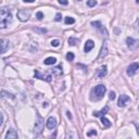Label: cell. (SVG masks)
Instances as JSON below:
<instances>
[{
    "mask_svg": "<svg viewBox=\"0 0 139 139\" xmlns=\"http://www.w3.org/2000/svg\"><path fill=\"white\" fill-rule=\"evenodd\" d=\"M107 91V87L104 85H97L92 88L91 92H90V99L92 101H98L103 98V96Z\"/></svg>",
    "mask_w": 139,
    "mask_h": 139,
    "instance_id": "2",
    "label": "cell"
},
{
    "mask_svg": "<svg viewBox=\"0 0 139 139\" xmlns=\"http://www.w3.org/2000/svg\"><path fill=\"white\" fill-rule=\"evenodd\" d=\"M126 44H127V47L129 48V49L134 50L138 47V40L131 38V37H127V39H126Z\"/></svg>",
    "mask_w": 139,
    "mask_h": 139,
    "instance_id": "9",
    "label": "cell"
},
{
    "mask_svg": "<svg viewBox=\"0 0 139 139\" xmlns=\"http://www.w3.org/2000/svg\"><path fill=\"white\" fill-rule=\"evenodd\" d=\"M138 69H139V64H138L137 62L130 64V65L128 66V68H127V75H128V76H133V75H135V74L137 73Z\"/></svg>",
    "mask_w": 139,
    "mask_h": 139,
    "instance_id": "7",
    "label": "cell"
},
{
    "mask_svg": "<svg viewBox=\"0 0 139 139\" xmlns=\"http://www.w3.org/2000/svg\"><path fill=\"white\" fill-rule=\"evenodd\" d=\"M130 100V98L127 96V95H122V96H120V98H118V101H117V105L120 108H124L126 105V102H128Z\"/></svg>",
    "mask_w": 139,
    "mask_h": 139,
    "instance_id": "8",
    "label": "cell"
},
{
    "mask_svg": "<svg viewBox=\"0 0 139 139\" xmlns=\"http://www.w3.org/2000/svg\"><path fill=\"white\" fill-rule=\"evenodd\" d=\"M51 74H53V75H57V76L62 75V74H63L62 66H61V65H59V66H57V68L52 69V71H51Z\"/></svg>",
    "mask_w": 139,
    "mask_h": 139,
    "instance_id": "15",
    "label": "cell"
},
{
    "mask_svg": "<svg viewBox=\"0 0 139 139\" xmlns=\"http://www.w3.org/2000/svg\"><path fill=\"white\" fill-rule=\"evenodd\" d=\"M108 111H109V107L107 105V107H104L103 109H102L101 111H97V112H95V113H94V116H96V117L103 116V115H105V114L108 113Z\"/></svg>",
    "mask_w": 139,
    "mask_h": 139,
    "instance_id": "13",
    "label": "cell"
},
{
    "mask_svg": "<svg viewBox=\"0 0 139 139\" xmlns=\"http://www.w3.org/2000/svg\"><path fill=\"white\" fill-rule=\"evenodd\" d=\"M44 130V118L39 114H37V121L35 122L34 126V137H38Z\"/></svg>",
    "mask_w": 139,
    "mask_h": 139,
    "instance_id": "3",
    "label": "cell"
},
{
    "mask_svg": "<svg viewBox=\"0 0 139 139\" xmlns=\"http://www.w3.org/2000/svg\"><path fill=\"white\" fill-rule=\"evenodd\" d=\"M100 117H101V123H102V125H103L105 128L110 127V126H111V122H110V121H109L107 117H104V115H103V116H100Z\"/></svg>",
    "mask_w": 139,
    "mask_h": 139,
    "instance_id": "19",
    "label": "cell"
},
{
    "mask_svg": "<svg viewBox=\"0 0 139 139\" xmlns=\"http://www.w3.org/2000/svg\"><path fill=\"white\" fill-rule=\"evenodd\" d=\"M46 125H47V128H49V129H53V128L57 126V120H56V117L50 116L49 118L47 120Z\"/></svg>",
    "mask_w": 139,
    "mask_h": 139,
    "instance_id": "11",
    "label": "cell"
},
{
    "mask_svg": "<svg viewBox=\"0 0 139 139\" xmlns=\"http://www.w3.org/2000/svg\"><path fill=\"white\" fill-rule=\"evenodd\" d=\"M44 63H45L46 65H52V64H56V63H57V59H56V58H53V57H49V58H47V59L45 60Z\"/></svg>",
    "mask_w": 139,
    "mask_h": 139,
    "instance_id": "16",
    "label": "cell"
},
{
    "mask_svg": "<svg viewBox=\"0 0 139 139\" xmlns=\"http://www.w3.org/2000/svg\"><path fill=\"white\" fill-rule=\"evenodd\" d=\"M77 43H78V39H76V38H70L69 39V44L72 46H75Z\"/></svg>",
    "mask_w": 139,
    "mask_h": 139,
    "instance_id": "23",
    "label": "cell"
},
{
    "mask_svg": "<svg viewBox=\"0 0 139 139\" xmlns=\"http://www.w3.org/2000/svg\"><path fill=\"white\" fill-rule=\"evenodd\" d=\"M2 123H3V115L0 113V126L2 125Z\"/></svg>",
    "mask_w": 139,
    "mask_h": 139,
    "instance_id": "31",
    "label": "cell"
},
{
    "mask_svg": "<svg viewBox=\"0 0 139 139\" xmlns=\"http://www.w3.org/2000/svg\"><path fill=\"white\" fill-rule=\"evenodd\" d=\"M61 17H62L61 13H57V15H56V21H57V22H59V21H61Z\"/></svg>",
    "mask_w": 139,
    "mask_h": 139,
    "instance_id": "30",
    "label": "cell"
},
{
    "mask_svg": "<svg viewBox=\"0 0 139 139\" xmlns=\"http://www.w3.org/2000/svg\"><path fill=\"white\" fill-rule=\"evenodd\" d=\"M66 116H68L70 120H72V117H73V116H72V114H71V112H70V111L66 112Z\"/></svg>",
    "mask_w": 139,
    "mask_h": 139,
    "instance_id": "32",
    "label": "cell"
},
{
    "mask_svg": "<svg viewBox=\"0 0 139 139\" xmlns=\"http://www.w3.org/2000/svg\"><path fill=\"white\" fill-rule=\"evenodd\" d=\"M1 97H3V98L11 99V100H14V99H15V96H14V95H12V94H10V92H7V91H4V90H2V91H1Z\"/></svg>",
    "mask_w": 139,
    "mask_h": 139,
    "instance_id": "18",
    "label": "cell"
},
{
    "mask_svg": "<svg viewBox=\"0 0 139 139\" xmlns=\"http://www.w3.org/2000/svg\"><path fill=\"white\" fill-rule=\"evenodd\" d=\"M94 135H95V136L97 135V131H96V130H94V129H91L90 131H88V133H87V136H88V137H90V136H94Z\"/></svg>",
    "mask_w": 139,
    "mask_h": 139,
    "instance_id": "28",
    "label": "cell"
},
{
    "mask_svg": "<svg viewBox=\"0 0 139 139\" xmlns=\"http://www.w3.org/2000/svg\"><path fill=\"white\" fill-rule=\"evenodd\" d=\"M91 25L92 26H95V27H97V28H99V29H102V31H103L104 32V29L103 28H102V26H101V23L99 22V21H97V22H91Z\"/></svg>",
    "mask_w": 139,
    "mask_h": 139,
    "instance_id": "21",
    "label": "cell"
},
{
    "mask_svg": "<svg viewBox=\"0 0 139 139\" xmlns=\"http://www.w3.org/2000/svg\"><path fill=\"white\" fill-rule=\"evenodd\" d=\"M36 16H37V19H38L39 21H41V20L44 19V13H43L41 11H38L37 13H36Z\"/></svg>",
    "mask_w": 139,
    "mask_h": 139,
    "instance_id": "24",
    "label": "cell"
},
{
    "mask_svg": "<svg viewBox=\"0 0 139 139\" xmlns=\"http://www.w3.org/2000/svg\"><path fill=\"white\" fill-rule=\"evenodd\" d=\"M108 74V68H107V65H101L100 68L97 69L96 71V75L98 76L99 78H103L104 76H107Z\"/></svg>",
    "mask_w": 139,
    "mask_h": 139,
    "instance_id": "5",
    "label": "cell"
},
{
    "mask_svg": "<svg viewBox=\"0 0 139 139\" xmlns=\"http://www.w3.org/2000/svg\"><path fill=\"white\" fill-rule=\"evenodd\" d=\"M94 47H95V43H94V40L89 39V40H87V41H86L85 47H84V51H85V52H89L90 50L92 49Z\"/></svg>",
    "mask_w": 139,
    "mask_h": 139,
    "instance_id": "12",
    "label": "cell"
},
{
    "mask_svg": "<svg viewBox=\"0 0 139 139\" xmlns=\"http://www.w3.org/2000/svg\"><path fill=\"white\" fill-rule=\"evenodd\" d=\"M96 0H88V1H87V5H88V7H90V8H91V7H95V5H96Z\"/></svg>",
    "mask_w": 139,
    "mask_h": 139,
    "instance_id": "25",
    "label": "cell"
},
{
    "mask_svg": "<svg viewBox=\"0 0 139 139\" xmlns=\"http://www.w3.org/2000/svg\"><path fill=\"white\" fill-rule=\"evenodd\" d=\"M24 2H28V3H32V2H34L35 0H23Z\"/></svg>",
    "mask_w": 139,
    "mask_h": 139,
    "instance_id": "33",
    "label": "cell"
},
{
    "mask_svg": "<svg viewBox=\"0 0 139 139\" xmlns=\"http://www.w3.org/2000/svg\"><path fill=\"white\" fill-rule=\"evenodd\" d=\"M109 99H110V100H114V99H115V92H114V91H110V94H109Z\"/></svg>",
    "mask_w": 139,
    "mask_h": 139,
    "instance_id": "27",
    "label": "cell"
},
{
    "mask_svg": "<svg viewBox=\"0 0 139 139\" xmlns=\"http://www.w3.org/2000/svg\"><path fill=\"white\" fill-rule=\"evenodd\" d=\"M78 1H81V0H78Z\"/></svg>",
    "mask_w": 139,
    "mask_h": 139,
    "instance_id": "34",
    "label": "cell"
},
{
    "mask_svg": "<svg viewBox=\"0 0 139 139\" xmlns=\"http://www.w3.org/2000/svg\"><path fill=\"white\" fill-rule=\"evenodd\" d=\"M64 23L65 24H74L75 23V20L73 19V17H71V16H66L65 19H64Z\"/></svg>",
    "mask_w": 139,
    "mask_h": 139,
    "instance_id": "20",
    "label": "cell"
},
{
    "mask_svg": "<svg viewBox=\"0 0 139 139\" xmlns=\"http://www.w3.org/2000/svg\"><path fill=\"white\" fill-rule=\"evenodd\" d=\"M9 49V40L0 39V53H4Z\"/></svg>",
    "mask_w": 139,
    "mask_h": 139,
    "instance_id": "10",
    "label": "cell"
},
{
    "mask_svg": "<svg viewBox=\"0 0 139 139\" xmlns=\"http://www.w3.org/2000/svg\"><path fill=\"white\" fill-rule=\"evenodd\" d=\"M58 1H59V3H60V4H63V5H66V4L69 3L68 0H58Z\"/></svg>",
    "mask_w": 139,
    "mask_h": 139,
    "instance_id": "29",
    "label": "cell"
},
{
    "mask_svg": "<svg viewBox=\"0 0 139 139\" xmlns=\"http://www.w3.org/2000/svg\"><path fill=\"white\" fill-rule=\"evenodd\" d=\"M59 45H60V40H58V39H53L51 41V46L52 47H59Z\"/></svg>",
    "mask_w": 139,
    "mask_h": 139,
    "instance_id": "26",
    "label": "cell"
},
{
    "mask_svg": "<svg viewBox=\"0 0 139 139\" xmlns=\"http://www.w3.org/2000/svg\"><path fill=\"white\" fill-rule=\"evenodd\" d=\"M29 15H31V12L28 10H20L17 12V19L21 22H26L29 19Z\"/></svg>",
    "mask_w": 139,
    "mask_h": 139,
    "instance_id": "4",
    "label": "cell"
},
{
    "mask_svg": "<svg viewBox=\"0 0 139 139\" xmlns=\"http://www.w3.org/2000/svg\"><path fill=\"white\" fill-rule=\"evenodd\" d=\"M12 20V12L9 8L0 9V29L5 28Z\"/></svg>",
    "mask_w": 139,
    "mask_h": 139,
    "instance_id": "1",
    "label": "cell"
},
{
    "mask_svg": "<svg viewBox=\"0 0 139 139\" xmlns=\"http://www.w3.org/2000/svg\"><path fill=\"white\" fill-rule=\"evenodd\" d=\"M108 54V48H107V45H102V48H101V51H100V54H99V59L101 58H104Z\"/></svg>",
    "mask_w": 139,
    "mask_h": 139,
    "instance_id": "17",
    "label": "cell"
},
{
    "mask_svg": "<svg viewBox=\"0 0 139 139\" xmlns=\"http://www.w3.org/2000/svg\"><path fill=\"white\" fill-rule=\"evenodd\" d=\"M66 59H68L69 61H73L74 60V53L73 52H68V54H66Z\"/></svg>",
    "mask_w": 139,
    "mask_h": 139,
    "instance_id": "22",
    "label": "cell"
},
{
    "mask_svg": "<svg viewBox=\"0 0 139 139\" xmlns=\"http://www.w3.org/2000/svg\"><path fill=\"white\" fill-rule=\"evenodd\" d=\"M35 77L39 78V80L46 81V82H51V78H52V76L50 74H41L38 70H35Z\"/></svg>",
    "mask_w": 139,
    "mask_h": 139,
    "instance_id": "6",
    "label": "cell"
},
{
    "mask_svg": "<svg viewBox=\"0 0 139 139\" xmlns=\"http://www.w3.org/2000/svg\"><path fill=\"white\" fill-rule=\"evenodd\" d=\"M5 138L7 139H10V138H17V133L13 129V128H11L7 131V134H5Z\"/></svg>",
    "mask_w": 139,
    "mask_h": 139,
    "instance_id": "14",
    "label": "cell"
}]
</instances>
